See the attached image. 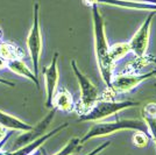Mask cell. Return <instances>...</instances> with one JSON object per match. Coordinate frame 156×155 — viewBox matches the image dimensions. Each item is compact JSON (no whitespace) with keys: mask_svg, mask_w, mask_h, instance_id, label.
<instances>
[{"mask_svg":"<svg viewBox=\"0 0 156 155\" xmlns=\"http://www.w3.org/2000/svg\"><path fill=\"white\" fill-rule=\"evenodd\" d=\"M70 64H71L73 75L77 79L78 85H79L80 97H79V103L76 104L75 111L80 116V114L85 113L87 110H90L93 106V104L99 99V91H98L97 86L90 81V78L80 71V69L77 65V62L75 59H71Z\"/></svg>","mask_w":156,"mask_h":155,"instance_id":"4","label":"cell"},{"mask_svg":"<svg viewBox=\"0 0 156 155\" xmlns=\"http://www.w3.org/2000/svg\"><path fill=\"white\" fill-rule=\"evenodd\" d=\"M92 25H93V40H94V54L97 61L98 70L100 77L106 84V88H111V81L114 75V63L111 61L108 55V41L105 31V20L100 13L98 5L91 6Z\"/></svg>","mask_w":156,"mask_h":155,"instance_id":"1","label":"cell"},{"mask_svg":"<svg viewBox=\"0 0 156 155\" xmlns=\"http://www.w3.org/2000/svg\"><path fill=\"white\" fill-rule=\"evenodd\" d=\"M94 5L105 4L110 6H117L121 8H128V9H139V11H149L156 12V5L142 2V1H135V0H93Z\"/></svg>","mask_w":156,"mask_h":155,"instance_id":"12","label":"cell"},{"mask_svg":"<svg viewBox=\"0 0 156 155\" xmlns=\"http://www.w3.org/2000/svg\"><path fill=\"white\" fill-rule=\"evenodd\" d=\"M7 134H8V129L5 128V127H2V126L0 125V141H1Z\"/></svg>","mask_w":156,"mask_h":155,"instance_id":"23","label":"cell"},{"mask_svg":"<svg viewBox=\"0 0 156 155\" xmlns=\"http://www.w3.org/2000/svg\"><path fill=\"white\" fill-rule=\"evenodd\" d=\"M143 119H156V102H148L142 109Z\"/></svg>","mask_w":156,"mask_h":155,"instance_id":"20","label":"cell"},{"mask_svg":"<svg viewBox=\"0 0 156 155\" xmlns=\"http://www.w3.org/2000/svg\"><path fill=\"white\" fill-rule=\"evenodd\" d=\"M111 145V141H106V142H103L101 145H99V146H97L94 149H92L90 153H87L86 155H98L100 154L101 152H104L105 149L107 148L108 146Z\"/></svg>","mask_w":156,"mask_h":155,"instance_id":"21","label":"cell"},{"mask_svg":"<svg viewBox=\"0 0 156 155\" xmlns=\"http://www.w3.org/2000/svg\"><path fill=\"white\" fill-rule=\"evenodd\" d=\"M43 78L46 85V106L47 109H52V98L55 96L58 86V52H55L50 64L43 68Z\"/></svg>","mask_w":156,"mask_h":155,"instance_id":"9","label":"cell"},{"mask_svg":"<svg viewBox=\"0 0 156 155\" xmlns=\"http://www.w3.org/2000/svg\"><path fill=\"white\" fill-rule=\"evenodd\" d=\"M156 12H150L148 16L144 19L141 26L137 28L135 34L132 36L128 45L130 48V52L134 54L135 57H142L147 55V50L149 47V39H150V28L151 23L155 16Z\"/></svg>","mask_w":156,"mask_h":155,"instance_id":"6","label":"cell"},{"mask_svg":"<svg viewBox=\"0 0 156 155\" xmlns=\"http://www.w3.org/2000/svg\"><path fill=\"white\" fill-rule=\"evenodd\" d=\"M12 132H13V131H11V132H9V133H8V134H7V135L5 136L4 139H2V140L0 141V152H1V149H2V147H4V145H5V143L7 142V140H8V138H9V135L12 134Z\"/></svg>","mask_w":156,"mask_h":155,"instance_id":"24","label":"cell"},{"mask_svg":"<svg viewBox=\"0 0 156 155\" xmlns=\"http://www.w3.org/2000/svg\"><path fill=\"white\" fill-rule=\"evenodd\" d=\"M75 107H76V103L71 92L66 90L65 88L57 89L55 96L52 98V109H55L56 111L70 113L75 111Z\"/></svg>","mask_w":156,"mask_h":155,"instance_id":"11","label":"cell"},{"mask_svg":"<svg viewBox=\"0 0 156 155\" xmlns=\"http://www.w3.org/2000/svg\"><path fill=\"white\" fill-rule=\"evenodd\" d=\"M0 56L4 57L6 61L9 59H15V58L23 57V52L21 50L18 45L14 43H7V42H1L0 43Z\"/></svg>","mask_w":156,"mask_h":155,"instance_id":"16","label":"cell"},{"mask_svg":"<svg viewBox=\"0 0 156 155\" xmlns=\"http://www.w3.org/2000/svg\"><path fill=\"white\" fill-rule=\"evenodd\" d=\"M135 1H142V2H148V4H154V5H156V0H135Z\"/></svg>","mask_w":156,"mask_h":155,"instance_id":"27","label":"cell"},{"mask_svg":"<svg viewBox=\"0 0 156 155\" xmlns=\"http://www.w3.org/2000/svg\"><path fill=\"white\" fill-rule=\"evenodd\" d=\"M0 84H4V85H7V86H11V88H13L14 83H12V82H9V81H6V79H4V78L0 77Z\"/></svg>","mask_w":156,"mask_h":155,"instance_id":"26","label":"cell"},{"mask_svg":"<svg viewBox=\"0 0 156 155\" xmlns=\"http://www.w3.org/2000/svg\"><path fill=\"white\" fill-rule=\"evenodd\" d=\"M130 52V48L128 42H118L114 45H110L108 48V55L111 61L115 64V62L122 59L125 56H127Z\"/></svg>","mask_w":156,"mask_h":155,"instance_id":"15","label":"cell"},{"mask_svg":"<svg viewBox=\"0 0 156 155\" xmlns=\"http://www.w3.org/2000/svg\"><path fill=\"white\" fill-rule=\"evenodd\" d=\"M68 126H69V124L68 123L62 124V125H59L58 127L51 129L50 132H48V133L43 134L42 136H40L39 139H36V140H34V141L29 142V143H27V145H25V146H22V147H20V148L15 149V150L8 152V155H30L34 150H36V149L40 148L41 146H43L44 142L48 141V140H49L50 138H52V136H55L57 133H59L61 131L65 129Z\"/></svg>","mask_w":156,"mask_h":155,"instance_id":"10","label":"cell"},{"mask_svg":"<svg viewBox=\"0 0 156 155\" xmlns=\"http://www.w3.org/2000/svg\"><path fill=\"white\" fill-rule=\"evenodd\" d=\"M154 61H156L155 57L150 56V55H144L142 57H135L134 61H132L128 67H127V72H130V74H140V70L147 67L148 64L153 63Z\"/></svg>","mask_w":156,"mask_h":155,"instance_id":"17","label":"cell"},{"mask_svg":"<svg viewBox=\"0 0 156 155\" xmlns=\"http://www.w3.org/2000/svg\"><path fill=\"white\" fill-rule=\"evenodd\" d=\"M7 69L14 72L15 75L21 76V77L27 78L28 81H32L34 84L40 88L39 84V77L35 76V74L33 72L32 69H29L27 64L21 59V58H15V59H9L7 61Z\"/></svg>","mask_w":156,"mask_h":155,"instance_id":"13","label":"cell"},{"mask_svg":"<svg viewBox=\"0 0 156 155\" xmlns=\"http://www.w3.org/2000/svg\"><path fill=\"white\" fill-rule=\"evenodd\" d=\"M0 125L8 131H19V132H26L32 129L33 127V125L25 123L19 118L6 113L4 111H0Z\"/></svg>","mask_w":156,"mask_h":155,"instance_id":"14","label":"cell"},{"mask_svg":"<svg viewBox=\"0 0 156 155\" xmlns=\"http://www.w3.org/2000/svg\"><path fill=\"white\" fill-rule=\"evenodd\" d=\"M121 131L148 132V127L142 119H117L115 121H108V123L97 121L93 123V125L89 128L83 138H80V143L83 145L91 139L108 136Z\"/></svg>","mask_w":156,"mask_h":155,"instance_id":"2","label":"cell"},{"mask_svg":"<svg viewBox=\"0 0 156 155\" xmlns=\"http://www.w3.org/2000/svg\"><path fill=\"white\" fill-rule=\"evenodd\" d=\"M1 40H2V29L0 28V43H1Z\"/></svg>","mask_w":156,"mask_h":155,"instance_id":"28","label":"cell"},{"mask_svg":"<svg viewBox=\"0 0 156 155\" xmlns=\"http://www.w3.org/2000/svg\"><path fill=\"white\" fill-rule=\"evenodd\" d=\"M80 147H82L80 139L75 136V138H71L69 141L66 142L65 146H63L57 153H55L54 155H71L72 153H75L76 150L80 149Z\"/></svg>","mask_w":156,"mask_h":155,"instance_id":"18","label":"cell"},{"mask_svg":"<svg viewBox=\"0 0 156 155\" xmlns=\"http://www.w3.org/2000/svg\"><path fill=\"white\" fill-rule=\"evenodd\" d=\"M132 141L134 143V146H136L137 148H144L150 143L151 138H150L148 132L135 131L133 134V138H132Z\"/></svg>","mask_w":156,"mask_h":155,"instance_id":"19","label":"cell"},{"mask_svg":"<svg viewBox=\"0 0 156 155\" xmlns=\"http://www.w3.org/2000/svg\"><path fill=\"white\" fill-rule=\"evenodd\" d=\"M42 48H43V40H42V32L40 25V4L35 2L33 7V23L29 34L27 36V49L32 61L33 72L35 74L36 77H39Z\"/></svg>","mask_w":156,"mask_h":155,"instance_id":"5","label":"cell"},{"mask_svg":"<svg viewBox=\"0 0 156 155\" xmlns=\"http://www.w3.org/2000/svg\"><path fill=\"white\" fill-rule=\"evenodd\" d=\"M153 72H154V77H156V69L155 70H153Z\"/></svg>","mask_w":156,"mask_h":155,"instance_id":"29","label":"cell"},{"mask_svg":"<svg viewBox=\"0 0 156 155\" xmlns=\"http://www.w3.org/2000/svg\"><path fill=\"white\" fill-rule=\"evenodd\" d=\"M139 105L140 103L134 100H114V99L99 98L90 110H87L85 113L79 116L77 121L78 123L101 121L105 118H110L114 114H118L121 111L136 107Z\"/></svg>","mask_w":156,"mask_h":155,"instance_id":"3","label":"cell"},{"mask_svg":"<svg viewBox=\"0 0 156 155\" xmlns=\"http://www.w3.org/2000/svg\"><path fill=\"white\" fill-rule=\"evenodd\" d=\"M2 69H7V61L0 56V70H2Z\"/></svg>","mask_w":156,"mask_h":155,"instance_id":"25","label":"cell"},{"mask_svg":"<svg viewBox=\"0 0 156 155\" xmlns=\"http://www.w3.org/2000/svg\"><path fill=\"white\" fill-rule=\"evenodd\" d=\"M30 155H47V152H46V149L43 148V146H41L40 148H37L36 150H34Z\"/></svg>","mask_w":156,"mask_h":155,"instance_id":"22","label":"cell"},{"mask_svg":"<svg viewBox=\"0 0 156 155\" xmlns=\"http://www.w3.org/2000/svg\"><path fill=\"white\" fill-rule=\"evenodd\" d=\"M56 112H57V111L55 110V109H50V111L47 113V116L44 117L40 123H37L36 125H34L32 127V129L26 131V132H21V134L15 139V141H14L13 145H12V146H13V147H12V150H15V149L20 148V147L25 146L27 143H29V142L39 139L40 136H42L43 134H46L47 129H48V127L50 126V124H51L52 120H54V117L56 114ZM12 150H11V152H12Z\"/></svg>","mask_w":156,"mask_h":155,"instance_id":"8","label":"cell"},{"mask_svg":"<svg viewBox=\"0 0 156 155\" xmlns=\"http://www.w3.org/2000/svg\"><path fill=\"white\" fill-rule=\"evenodd\" d=\"M150 77H154V72H143V74H119V75H113L112 81H111V90L115 95L117 93H127L129 91L134 90L136 86L141 84L142 82L149 79Z\"/></svg>","mask_w":156,"mask_h":155,"instance_id":"7","label":"cell"}]
</instances>
